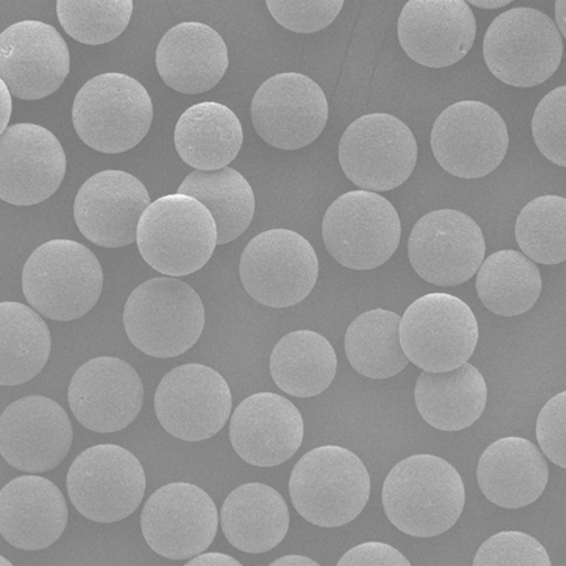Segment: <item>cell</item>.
<instances>
[{"label": "cell", "instance_id": "obj_5", "mask_svg": "<svg viewBox=\"0 0 566 566\" xmlns=\"http://www.w3.org/2000/svg\"><path fill=\"white\" fill-rule=\"evenodd\" d=\"M151 97L138 80L120 72L91 78L78 91L72 122L82 143L104 154H122L148 135Z\"/></svg>", "mask_w": 566, "mask_h": 566}, {"label": "cell", "instance_id": "obj_20", "mask_svg": "<svg viewBox=\"0 0 566 566\" xmlns=\"http://www.w3.org/2000/svg\"><path fill=\"white\" fill-rule=\"evenodd\" d=\"M144 386L130 364L102 356L82 365L69 387L73 417L88 431L115 433L129 427L142 412Z\"/></svg>", "mask_w": 566, "mask_h": 566}, {"label": "cell", "instance_id": "obj_21", "mask_svg": "<svg viewBox=\"0 0 566 566\" xmlns=\"http://www.w3.org/2000/svg\"><path fill=\"white\" fill-rule=\"evenodd\" d=\"M70 63L67 43L51 24L22 21L0 35V76L17 98L35 102L56 93Z\"/></svg>", "mask_w": 566, "mask_h": 566}, {"label": "cell", "instance_id": "obj_16", "mask_svg": "<svg viewBox=\"0 0 566 566\" xmlns=\"http://www.w3.org/2000/svg\"><path fill=\"white\" fill-rule=\"evenodd\" d=\"M485 254L480 226L454 209H438L423 216L409 235L410 264L424 281L440 287L470 281Z\"/></svg>", "mask_w": 566, "mask_h": 566}, {"label": "cell", "instance_id": "obj_13", "mask_svg": "<svg viewBox=\"0 0 566 566\" xmlns=\"http://www.w3.org/2000/svg\"><path fill=\"white\" fill-rule=\"evenodd\" d=\"M504 118L485 103L460 102L438 116L431 146L436 160L450 175L479 179L495 171L509 150Z\"/></svg>", "mask_w": 566, "mask_h": 566}, {"label": "cell", "instance_id": "obj_14", "mask_svg": "<svg viewBox=\"0 0 566 566\" xmlns=\"http://www.w3.org/2000/svg\"><path fill=\"white\" fill-rule=\"evenodd\" d=\"M140 525L145 542L155 553L170 560H188L213 544L219 515L203 489L172 482L145 502Z\"/></svg>", "mask_w": 566, "mask_h": 566}, {"label": "cell", "instance_id": "obj_19", "mask_svg": "<svg viewBox=\"0 0 566 566\" xmlns=\"http://www.w3.org/2000/svg\"><path fill=\"white\" fill-rule=\"evenodd\" d=\"M72 441L66 410L50 398L18 399L0 418V452L18 471L42 473L56 469L67 458Z\"/></svg>", "mask_w": 566, "mask_h": 566}, {"label": "cell", "instance_id": "obj_35", "mask_svg": "<svg viewBox=\"0 0 566 566\" xmlns=\"http://www.w3.org/2000/svg\"><path fill=\"white\" fill-rule=\"evenodd\" d=\"M400 319L396 313L376 308L350 324L345 335V353L361 376L389 379L408 367L409 359L399 339Z\"/></svg>", "mask_w": 566, "mask_h": 566}, {"label": "cell", "instance_id": "obj_17", "mask_svg": "<svg viewBox=\"0 0 566 566\" xmlns=\"http://www.w3.org/2000/svg\"><path fill=\"white\" fill-rule=\"evenodd\" d=\"M251 117L263 142L281 150H298L323 134L327 98L314 80L283 72L264 81L254 94Z\"/></svg>", "mask_w": 566, "mask_h": 566}, {"label": "cell", "instance_id": "obj_33", "mask_svg": "<svg viewBox=\"0 0 566 566\" xmlns=\"http://www.w3.org/2000/svg\"><path fill=\"white\" fill-rule=\"evenodd\" d=\"M3 387L25 385L48 364L52 339L48 324L34 308L20 303L0 304Z\"/></svg>", "mask_w": 566, "mask_h": 566}, {"label": "cell", "instance_id": "obj_36", "mask_svg": "<svg viewBox=\"0 0 566 566\" xmlns=\"http://www.w3.org/2000/svg\"><path fill=\"white\" fill-rule=\"evenodd\" d=\"M566 199L537 197L520 212L515 237L520 250L535 263L559 264L566 260Z\"/></svg>", "mask_w": 566, "mask_h": 566}, {"label": "cell", "instance_id": "obj_48", "mask_svg": "<svg viewBox=\"0 0 566 566\" xmlns=\"http://www.w3.org/2000/svg\"><path fill=\"white\" fill-rule=\"evenodd\" d=\"M2 564L12 565L11 563L7 562L4 558H2Z\"/></svg>", "mask_w": 566, "mask_h": 566}, {"label": "cell", "instance_id": "obj_29", "mask_svg": "<svg viewBox=\"0 0 566 566\" xmlns=\"http://www.w3.org/2000/svg\"><path fill=\"white\" fill-rule=\"evenodd\" d=\"M419 415L444 432H459L476 423L488 405L485 378L473 365L444 371H423L415 389Z\"/></svg>", "mask_w": 566, "mask_h": 566}, {"label": "cell", "instance_id": "obj_32", "mask_svg": "<svg viewBox=\"0 0 566 566\" xmlns=\"http://www.w3.org/2000/svg\"><path fill=\"white\" fill-rule=\"evenodd\" d=\"M178 193L199 200L212 213L217 224L218 245L239 239L253 221V189L248 179L233 168L190 172L182 180Z\"/></svg>", "mask_w": 566, "mask_h": 566}, {"label": "cell", "instance_id": "obj_38", "mask_svg": "<svg viewBox=\"0 0 566 566\" xmlns=\"http://www.w3.org/2000/svg\"><path fill=\"white\" fill-rule=\"evenodd\" d=\"M566 87L551 91L537 105L533 116V136L537 149L556 166L566 167L565 122Z\"/></svg>", "mask_w": 566, "mask_h": 566}, {"label": "cell", "instance_id": "obj_8", "mask_svg": "<svg viewBox=\"0 0 566 566\" xmlns=\"http://www.w3.org/2000/svg\"><path fill=\"white\" fill-rule=\"evenodd\" d=\"M400 218L388 199L374 191L354 190L327 208L323 240L342 266L369 271L382 266L399 248Z\"/></svg>", "mask_w": 566, "mask_h": 566}, {"label": "cell", "instance_id": "obj_25", "mask_svg": "<svg viewBox=\"0 0 566 566\" xmlns=\"http://www.w3.org/2000/svg\"><path fill=\"white\" fill-rule=\"evenodd\" d=\"M69 509L49 479L25 474L0 492V534L17 549H48L66 531Z\"/></svg>", "mask_w": 566, "mask_h": 566}, {"label": "cell", "instance_id": "obj_6", "mask_svg": "<svg viewBox=\"0 0 566 566\" xmlns=\"http://www.w3.org/2000/svg\"><path fill=\"white\" fill-rule=\"evenodd\" d=\"M142 258L163 275L179 277L203 269L218 245L214 218L199 200L170 195L153 202L138 227Z\"/></svg>", "mask_w": 566, "mask_h": 566}, {"label": "cell", "instance_id": "obj_34", "mask_svg": "<svg viewBox=\"0 0 566 566\" xmlns=\"http://www.w3.org/2000/svg\"><path fill=\"white\" fill-rule=\"evenodd\" d=\"M542 289L541 270L524 253L514 250L491 254L478 271V295L499 316L527 313L541 297Z\"/></svg>", "mask_w": 566, "mask_h": 566}, {"label": "cell", "instance_id": "obj_12", "mask_svg": "<svg viewBox=\"0 0 566 566\" xmlns=\"http://www.w3.org/2000/svg\"><path fill=\"white\" fill-rule=\"evenodd\" d=\"M418 145L415 134L398 117L376 113L352 123L342 136L339 161L356 187L389 191L405 185L415 171Z\"/></svg>", "mask_w": 566, "mask_h": 566}, {"label": "cell", "instance_id": "obj_40", "mask_svg": "<svg viewBox=\"0 0 566 566\" xmlns=\"http://www.w3.org/2000/svg\"><path fill=\"white\" fill-rule=\"evenodd\" d=\"M269 11L276 22L291 32L315 33L331 25L344 7L343 0L286 2L268 0Z\"/></svg>", "mask_w": 566, "mask_h": 566}, {"label": "cell", "instance_id": "obj_7", "mask_svg": "<svg viewBox=\"0 0 566 566\" xmlns=\"http://www.w3.org/2000/svg\"><path fill=\"white\" fill-rule=\"evenodd\" d=\"M563 36L549 15L534 8H513L500 14L483 39V59L501 82L514 87L544 84L558 71Z\"/></svg>", "mask_w": 566, "mask_h": 566}, {"label": "cell", "instance_id": "obj_45", "mask_svg": "<svg viewBox=\"0 0 566 566\" xmlns=\"http://www.w3.org/2000/svg\"><path fill=\"white\" fill-rule=\"evenodd\" d=\"M271 565H314V566H317L318 563L315 562L314 559H310L307 558V556H303V555H287V556H283V558H280L273 563H271Z\"/></svg>", "mask_w": 566, "mask_h": 566}, {"label": "cell", "instance_id": "obj_22", "mask_svg": "<svg viewBox=\"0 0 566 566\" xmlns=\"http://www.w3.org/2000/svg\"><path fill=\"white\" fill-rule=\"evenodd\" d=\"M151 205L148 189L129 172L105 170L84 182L73 213L82 235L105 249L138 240L140 219Z\"/></svg>", "mask_w": 566, "mask_h": 566}, {"label": "cell", "instance_id": "obj_42", "mask_svg": "<svg viewBox=\"0 0 566 566\" xmlns=\"http://www.w3.org/2000/svg\"><path fill=\"white\" fill-rule=\"evenodd\" d=\"M337 565H405L409 566L410 562L403 554L388 544L382 543H365L353 547Z\"/></svg>", "mask_w": 566, "mask_h": 566}, {"label": "cell", "instance_id": "obj_1", "mask_svg": "<svg viewBox=\"0 0 566 566\" xmlns=\"http://www.w3.org/2000/svg\"><path fill=\"white\" fill-rule=\"evenodd\" d=\"M381 501L399 532L434 537L459 522L465 502L464 483L450 462L433 454H415L389 472Z\"/></svg>", "mask_w": 566, "mask_h": 566}, {"label": "cell", "instance_id": "obj_15", "mask_svg": "<svg viewBox=\"0 0 566 566\" xmlns=\"http://www.w3.org/2000/svg\"><path fill=\"white\" fill-rule=\"evenodd\" d=\"M154 405L169 434L186 442H202L221 432L230 419L232 392L214 369L186 364L161 379Z\"/></svg>", "mask_w": 566, "mask_h": 566}, {"label": "cell", "instance_id": "obj_3", "mask_svg": "<svg viewBox=\"0 0 566 566\" xmlns=\"http://www.w3.org/2000/svg\"><path fill=\"white\" fill-rule=\"evenodd\" d=\"M104 272L95 253L71 240L43 243L27 260L22 289L41 316L73 322L95 307L103 294Z\"/></svg>", "mask_w": 566, "mask_h": 566}, {"label": "cell", "instance_id": "obj_10", "mask_svg": "<svg viewBox=\"0 0 566 566\" xmlns=\"http://www.w3.org/2000/svg\"><path fill=\"white\" fill-rule=\"evenodd\" d=\"M146 490L143 464L117 444H97L77 455L67 473L72 505L99 524L129 517L142 505Z\"/></svg>", "mask_w": 566, "mask_h": 566}, {"label": "cell", "instance_id": "obj_26", "mask_svg": "<svg viewBox=\"0 0 566 566\" xmlns=\"http://www.w3.org/2000/svg\"><path fill=\"white\" fill-rule=\"evenodd\" d=\"M230 66L221 34L205 23L185 22L163 36L157 69L166 85L186 95L207 93L221 82Z\"/></svg>", "mask_w": 566, "mask_h": 566}, {"label": "cell", "instance_id": "obj_41", "mask_svg": "<svg viewBox=\"0 0 566 566\" xmlns=\"http://www.w3.org/2000/svg\"><path fill=\"white\" fill-rule=\"evenodd\" d=\"M565 415L566 392L563 391L547 401L536 422V438L543 453L560 469L566 468Z\"/></svg>", "mask_w": 566, "mask_h": 566}, {"label": "cell", "instance_id": "obj_46", "mask_svg": "<svg viewBox=\"0 0 566 566\" xmlns=\"http://www.w3.org/2000/svg\"><path fill=\"white\" fill-rule=\"evenodd\" d=\"M566 2L564 0H559V2L555 3V25L558 29L563 39L566 36Z\"/></svg>", "mask_w": 566, "mask_h": 566}, {"label": "cell", "instance_id": "obj_31", "mask_svg": "<svg viewBox=\"0 0 566 566\" xmlns=\"http://www.w3.org/2000/svg\"><path fill=\"white\" fill-rule=\"evenodd\" d=\"M273 381L286 395L313 398L322 395L335 379L337 356L322 334L300 331L283 336L271 354Z\"/></svg>", "mask_w": 566, "mask_h": 566}, {"label": "cell", "instance_id": "obj_2", "mask_svg": "<svg viewBox=\"0 0 566 566\" xmlns=\"http://www.w3.org/2000/svg\"><path fill=\"white\" fill-rule=\"evenodd\" d=\"M370 476L364 462L340 446L307 452L291 473L292 504L306 522L340 527L358 517L370 497Z\"/></svg>", "mask_w": 566, "mask_h": 566}, {"label": "cell", "instance_id": "obj_47", "mask_svg": "<svg viewBox=\"0 0 566 566\" xmlns=\"http://www.w3.org/2000/svg\"><path fill=\"white\" fill-rule=\"evenodd\" d=\"M465 3L481 9H499L513 3V0H469Z\"/></svg>", "mask_w": 566, "mask_h": 566}, {"label": "cell", "instance_id": "obj_24", "mask_svg": "<svg viewBox=\"0 0 566 566\" xmlns=\"http://www.w3.org/2000/svg\"><path fill=\"white\" fill-rule=\"evenodd\" d=\"M304 434V418L297 407L275 392L245 398L231 418L233 450L255 468H275L294 458Z\"/></svg>", "mask_w": 566, "mask_h": 566}, {"label": "cell", "instance_id": "obj_27", "mask_svg": "<svg viewBox=\"0 0 566 566\" xmlns=\"http://www.w3.org/2000/svg\"><path fill=\"white\" fill-rule=\"evenodd\" d=\"M478 482L492 504L522 509L544 494L549 482V465L543 452L525 438H501L481 454Z\"/></svg>", "mask_w": 566, "mask_h": 566}, {"label": "cell", "instance_id": "obj_44", "mask_svg": "<svg viewBox=\"0 0 566 566\" xmlns=\"http://www.w3.org/2000/svg\"><path fill=\"white\" fill-rule=\"evenodd\" d=\"M0 91H2V113H0V118H2V123H0V132H2V134L6 133V130L8 129V124H9V120H11V116H12V109H13V105H12V93H11V90L8 88V86L6 85V82H3L2 80H0Z\"/></svg>", "mask_w": 566, "mask_h": 566}, {"label": "cell", "instance_id": "obj_43", "mask_svg": "<svg viewBox=\"0 0 566 566\" xmlns=\"http://www.w3.org/2000/svg\"><path fill=\"white\" fill-rule=\"evenodd\" d=\"M197 566V565H227V566H241L242 564L232 558L230 555L221 554V553H202L195 558L189 559L186 566Z\"/></svg>", "mask_w": 566, "mask_h": 566}, {"label": "cell", "instance_id": "obj_28", "mask_svg": "<svg viewBox=\"0 0 566 566\" xmlns=\"http://www.w3.org/2000/svg\"><path fill=\"white\" fill-rule=\"evenodd\" d=\"M223 534L237 551L263 554L286 537L290 511L279 491L264 483H245L231 492L221 510Z\"/></svg>", "mask_w": 566, "mask_h": 566}, {"label": "cell", "instance_id": "obj_23", "mask_svg": "<svg viewBox=\"0 0 566 566\" xmlns=\"http://www.w3.org/2000/svg\"><path fill=\"white\" fill-rule=\"evenodd\" d=\"M478 23L463 0H410L398 20L401 49L419 65L444 69L468 56Z\"/></svg>", "mask_w": 566, "mask_h": 566}, {"label": "cell", "instance_id": "obj_18", "mask_svg": "<svg viewBox=\"0 0 566 566\" xmlns=\"http://www.w3.org/2000/svg\"><path fill=\"white\" fill-rule=\"evenodd\" d=\"M0 198L27 207L51 198L66 176L62 144L45 127L22 123L9 126L0 139Z\"/></svg>", "mask_w": 566, "mask_h": 566}, {"label": "cell", "instance_id": "obj_37", "mask_svg": "<svg viewBox=\"0 0 566 566\" xmlns=\"http://www.w3.org/2000/svg\"><path fill=\"white\" fill-rule=\"evenodd\" d=\"M134 11L132 0L77 2L60 0L57 17L62 29L80 43L98 45L113 42L129 25Z\"/></svg>", "mask_w": 566, "mask_h": 566}, {"label": "cell", "instance_id": "obj_39", "mask_svg": "<svg viewBox=\"0 0 566 566\" xmlns=\"http://www.w3.org/2000/svg\"><path fill=\"white\" fill-rule=\"evenodd\" d=\"M473 565L551 566L552 560L535 537L522 532H502L481 545Z\"/></svg>", "mask_w": 566, "mask_h": 566}, {"label": "cell", "instance_id": "obj_30", "mask_svg": "<svg viewBox=\"0 0 566 566\" xmlns=\"http://www.w3.org/2000/svg\"><path fill=\"white\" fill-rule=\"evenodd\" d=\"M175 143L179 157L189 167L219 170L239 155L243 127L230 107L219 103L197 104L179 117Z\"/></svg>", "mask_w": 566, "mask_h": 566}, {"label": "cell", "instance_id": "obj_4", "mask_svg": "<svg viewBox=\"0 0 566 566\" xmlns=\"http://www.w3.org/2000/svg\"><path fill=\"white\" fill-rule=\"evenodd\" d=\"M206 325V310L197 292L175 277L142 283L127 298L124 326L142 353L169 359L198 343Z\"/></svg>", "mask_w": 566, "mask_h": 566}, {"label": "cell", "instance_id": "obj_9", "mask_svg": "<svg viewBox=\"0 0 566 566\" xmlns=\"http://www.w3.org/2000/svg\"><path fill=\"white\" fill-rule=\"evenodd\" d=\"M471 307L450 294L419 297L400 319L399 339L409 361L423 371L444 373L468 363L479 343Z\"/></svg>", "mask_w": 566, "mask_h": 566}, {"label": "cell", "instance_id": "obj_11", "mask_svg": "<svg viewBox=\"0 0 566 566\" xmlns=\"http://www.w3.org/2000/svg\"><path fill=\"white\" fill-rule=\"evenodd\" d=\"M240 276L244 290L259 304L273 308L295 306L316 285L317 254L297 232L270 230L255 235L244 249Z\"/></svg>", "mask_w": 566, "mask_h": 566}]
</instances>
